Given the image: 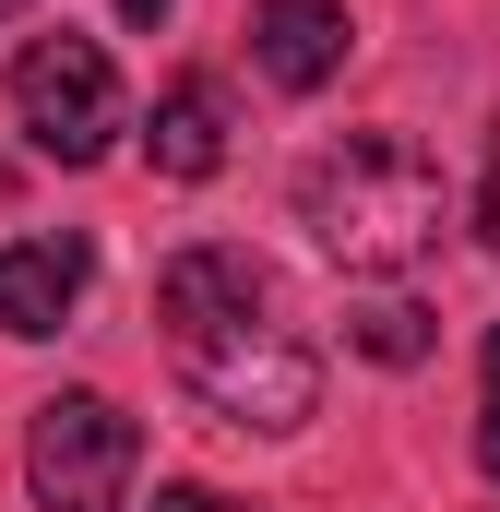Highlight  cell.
<instances>
[{
  "label": "cell",
  "instance_id": "1",
  "mask_svg": "<svg viewBox=\"0 0 500 512\" xmlns=\"http://www.w3.org/2000/svg\"><path fill=\"white\" fill-rule=\"evenodd\" d=\"M441 215H453V191H441V167L405 131H346V143H322L298 167V227H310V251L346 262V274L417 262L441 239Z\"/></svg>",
  "mask_w": 500,
  "mask_h": 512
},
{
  "label": "cell",
  "instance_id": "2",
  "mask_svg": "<svg viewBox=\"0 0 500 512\" xmlns=\"http://www.w3.org/2000/svg\"><path fill=\"white\" fill-rule=\"evenodd\" d=\"M12 108H24V143H36L48 167H96V155L131 131L120 72H108L96 36H36V48L12 60Z\"/></svg>",
  "mask_w": 500,
  "mask_h": 512
},
{
  "label": "cell",
  "instance_id": "3",
  "mask_svg": "<svg viewBox=\"0 0 500 512\" xmlns=\"http://www.w3.org/2000/svg\"><path fill=\"white\" fill-rule=\"evenodd\" d=\"M24 477L48 512H120L143 477V429H131L108 393H48L36 429H24Z\"/></svg>",
  "mask_w": 500,
  "mask_h": 512
},
{
  "label": "cell",
  "instance_id": "4",
  "mask_svg": "<svg viewBox=\"0 0 500 512\" xmlns=\"http://www.w3.org/2000/svg\"><path fill=\"white\" fill-rule=\"evenodd\" d=\"M191 393H203L227 429H310L322 370H310V346H286L274 322H250L227 346H191Z\"/></svg>",
  "mask_w": 500,
  "mask_h": 512
},
{
  "label": "cell",
  "instance_id": "5",
  "mask_svg": "<svg viewBox=\"0 0 500 512\" xmlns=\"http://www.w3.org/2000/svg\"><path fill=\"white\" fill-rule=\"evenodd\" d=\"M274 310V274L250 251H227V239H203V251H179L167 274H155V322H167V346L191 358V346H227V334H250Z\"/></svg>",
  "mask_w": 500,
  "mask_h": 512
},
{
  "label": "cell",
  "instance_id": "6",
  "mask_svg": "<svg viewBox=\"0 0 500 512\" xmlns=\"http://www.w3.org/2000/svg\"><path fill=\"white\" fill-rule=\"evenodd\" d=\"M346 0H250V60L286 84V96H322L346 72Z\"/></svg>",
  "mask_w": 500,
  "mask_h": 512
},
{
  "label": "cell",
  "instance_id": "7",
  "mask_svg": "<svg viewBox=\"0 0 500 512\" xmlns=\"http://www.w3.org/2000/svg\"><path fill=\"white\" fill-rule=\"evenodd\" d=\"M84 274H96L84 239H12L0 251V334H60L72 298H84Z\"/></svg>",
  "mask_w": 500,
  "mask_h": 512
},
{
  "label": "cell",
  "instance_id": "8",
  "mask_svg": "<svg viewBox=\"0 0 500 512\" xmlns=\"http://www.w3.org/2000/svg\"><path fill=\"white\" fill-rule=\"evenodd\" d=\"M143 155H155V179H215L227 167V96L203 72H179L155 96V120H143Z\"/></svg>",
  "mask_w": 500,
  "mask_h": 512
},
{
  "label": "cell",
  "instance_id": "9",
  "mask_svg": "<svg viewBox=\"0 0 500 512\" xmlns=\"http://www.w3.org/2000/svg\"><path fill=\"white\" fill-rule=\"evenodd\" d=\"M358 358L417 370V358H429V310H417V298H370V310H358Z\"/></svg>",
  "mask_w": 500,
  "mask_h": 512
},
{
  "label": "cell",
  "instance_id": "10",
  "mask_svg": "<svg viewBox=\"0 0 500 512\" xmlns=\"http://www.w3.org/2000/svg\"><path fill=\"white\" fill-rule=\"evenodd\" d=\"M477 465L500 477V322H489V382H477Z\"/></svg>",
  "mask_w": 500,
  "mask_h": 512
},
{
  "label": "cell",
  "instance_id": "11",
  "mask_svg": "<svg viewBox=\"0 0 500 512\" xmlns=\"http://www.w3.org/2000/svg\"><path fill=\"white\" fill-rule=\"evenodd\" d=\"M155 512H250V501H227V489H155Z\"/></svg>",
  "mask_w": 500,
  "mask_h": 512
},
{
  "label": "cell",
  "instance_id": "12",
  "mask_svg": "<svg viewBox=\"0 0 500 512\" xmlns=\"http://www.w3.org/2000/svg\"><path fill=\"white\" fill-rule=\"evenodd\" d=\"M477 239H489V251H500V179H489V191H477Z\"/></svg>",
  "mask_w": 500,
  "mask_h": 512
},
{
  "label": "cell",
  "instance_id": "13",
  "mask_svg": "<svg viewBox=\"0 0 500 512\" xmlns=\"http://www.w3.org/2000/svg\"><path fill=\"white\" fill-rule=\"evenodd\" d=\"M167 12H179V0H120V24H167Z\"/></svg>",
  "mask_w": 500,
  "mask_h": 512
},
{
  "label": "cell",
  "instance_id": "14",
  "mask_svg": "<svg viewBox=\"0 0 500 512\" xmlns=\"http://www.w3.org/2000/svg\"><path fill=\"white\" fill-rule=\"evenodd\" d=\"M12 12H24V0H0V24H12Z\"/></svg>",
  "mask_w": 500,
  "mask_h": 512
}]
</instances>
